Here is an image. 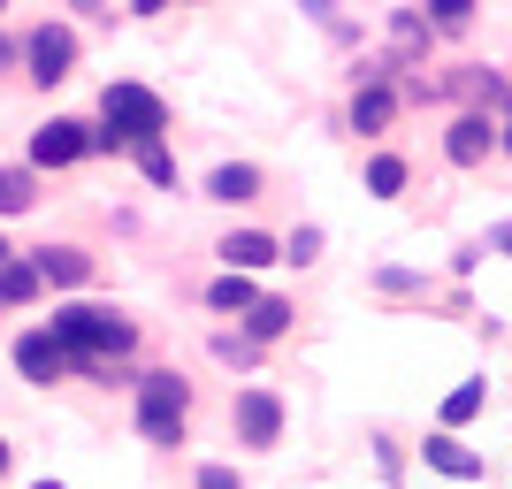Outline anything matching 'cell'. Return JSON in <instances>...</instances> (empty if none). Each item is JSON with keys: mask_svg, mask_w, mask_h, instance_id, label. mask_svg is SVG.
Masks as SVG:
<instances>
[{"mask_svg": "<svg viewBox=\"0 0 512 489\" xmlns=\"http://www.w3.org/2000/svg\"><path fill=\"white\" fill-rule=\"evenodd\" d=\"M482 245H490V253H505V260H512V222H490V237H482Z\"/></svg>", "mask_w": 512, "mask_h": 489, "instance_id": "obj_26", "label": "cell"}, {"mask_svg": "<svg viewBox=\"0 0 512 489\" xmlns=\"http://www.w3.org/2000/svg\"><path fill=\"white\" fill-rule=\"evenodd\" d=\"M398 107H406L398 85H352V130H360V138H390Z\"/></svg>", "mask_w": 512, "mask_h": 489, "instance_id": "obj_9", "label": "cell"}, {"mask_svg": "<svg viewBox=\"0 0 512 489\" xmlns=\"http://www.w3.org/2000/svg\"><path fill=\"white\" fill-rule=\"evenodd\" d=\"M291 321H299V306H291V298H260L253 314H237V329H245L253 344H276V337H291Z\"/></svg>", "mask_w": 512, "mask_h": 489, "instance_id": "obj_14", "label": "cell"}, {"mask_svg": "<svg viewBox=\"0 0 512 489\" xmlns=\"http://www.w3.org/2000/svg\"><path fill=\"white\" fill-rule=\"evenodd\" d=\"M474 8H482V0H421V16H428L436 39H459V31L474 23Z\"/></svg>", "mask_w": 512, "mask_h": 489, "instance_id": "obj_20", "label": "cell"}, {"mask_svg": "<svg viewBox=\"0 0 512 489\" xmlns=\"http://www.w3.org/2000/svg\"><path fill=\"white\" fill-rule=\"evenodd\" d=\"M100 130H115L123 146L169 138V107H161V92H146V85H107L100 92Z\"/></svg>", "mask_w": 512, "mask_h": 489, "instance_id": "obj_3", "label": "cell"}, {"mask_svg": "<svg viewBox=\"0 0 512 489\" xmlns=\"http://www.w3.org/2000/svg\"><path fill=\"white\" fill-rule=\"evenodd\" d=\"M0 260H16V245H8V237H0Z\"/></svg>", "mask_w": 512, "mask_h": 489, "instance_id": "obj_31", "label": "cell"}, {"mask_svg": "<svg viewBox=\"0 0 512 489\" xmlns=\"http://www.w3.org/2000/svg\"><path fill=\"white\" fill-rule=\"evenodd\" d=\"M23 77L39 92H54L62 77H77V31H69V23H39V31L23 39Z\"/></svg>", "mask_w": 512, "mask_h": 489, "instance_id": "obj_4", "label": "cell"}, {"mask_svg": "<svg viewBox=\"0 0 512 489\" xmlns=\"http://www.w3.org/2000/svg\"><path fill=\"white\" fill-rule=\"evenodd\" d=\"M0 474H8V444H0Z\"/></svg>", "mask_w": 512, "mask_h": 489, "instance_id": "obj_32", "label": "cell"}, {"mask_svg": "<svg viewBox=\"0 0 512 489\" xmlns=\"http://www.w3.org/2000/svg\"><path fill=\"white\" fill-rule=\"evenodd\" d=\"M207 306H214V314H253V306H260V283L237 276V268H222V276L207 283Z\"/></svg>", "mask_w": 512, "mask_h": 489, "instance_id": "obj_17", "label": "cell"}, {"mask_svg": "<svg viewBox=\"0 0 512 489\" xmlns=\"http://www.w3.org/2000/svg\"><path fill=\"white\" fill-rule=\"evenodd\" d=\"M176 8H199V0H176Z\"/></svg>", "mask_w": 512, "mask_h": 489, "instance_id": "obj_34", "label": "cell"}, {"mask_svg": "<svg viewBox=\"0 0 512 489\" xmlns=\"http://www.w3.org/2000/svg\"><path fill=\"white\" fill-rule=\"evenodd\" d=\"M46 329H54V344L69 352V367L77 360H130V352H138V321L115 314V306H85V298H77V306H54Z\"/></svg>", "mask_w": 512, "mask_h": 489, "instance_id": "obj_1", "label": "cell"}, {"mask_svg": "<svg viewBox=\"0 0 512 489\" xmlns=\"http://www.w3.org/2000/svg\"><path fill=\"white\" fill-rule=\"evenodd\" d=\"M31 207H39L31 169H0V214H31Z\"/></svg>", "mask_w": 512, "mask_h": 489, "instance_id": "obj_22", "label": "cell"}, {"mask_svg": "<svg viewBox=\"0 0 512 489\" xmlns=\"http://www.w3.org/2000/svg\"><path fill=\"white\" fill-rule=\"evenodd\" d=\"M482 405H490V383L474 375V383H459V390H451L444 405H436V428H444V436H459L467 421H482Z\"/></svg>", "mask_w": 512, "mask_h": 489, "instance_id": "obj_15", "label": "cell"}, {"mask_svg": "<svg viewBox=\"0 0 512 489\" xmlns=\"http://www.w3.org/2000/svg\"><path fill=\"white\" fill-rule=\"evenodd\" d=\"M31 268H39L46 291H77V283H92V253H85V245H39Z\"/></svg>", "mask_w": 512, "mask_h": 489, "instance_id": "obj_10", "label": "cell"}, {"mask_svg": "<svg viewBox=\"0 0 512 489\" xmlns=\"http://www.w3.org/2000/svg\"><path fill=\"white\" fill-rule=\"evenodd\" d=\"M8 62H23V46H16V39H0V69H8Z\"/></svg>", "mask_w": 512, "mask_h": 489, "instance_id": "obj_29", "label": "cell"}, {"mask_svg": "<svg viewBox=\"0 0 512 489\" xmlns=\"http://www.w3.org/2000/svg\"><path fill=\"white\" fill-rule=\"evenodd\" d=\"M184 421H192V383L176 367H138V436L153 451H176Z\"/></svg>", "mask_w": 512, "mask_h": 489, "instance_id": "obj_2", "label": "cell"}, {"mask_svg": "<svg viewBox=\"0 0 512 489\" xmlns=\"http://www.w3.org/2000/svg\"><path fill=\"white\" fill-rule=\"evenodd\" d=\"M283 260H291V268H314V260H321V230H314V222L283 237Z\"/></svg>", "mask_w": 512, "mask_h": 489, "instance_id": "obj_24", "label": "cell"}, {"mask_svg": "<svg viewBox=\"0 0 512 489\" xmlns=\"http://www.w3.org/2000/svg\"><path fill=\"white\" fill-rule=\"evenodd\" d=\"M497 153V115H482V107H459L444 123V161L451 169H482Z\"/></svg>", "mask_w": 512, "mask_h": 489, "instance_id": "obj_6", "label": "cell"}, {"mask_svg": "<svg viewBox=\"0 0 512 489\" xmlns=\"http://www.w3.org/2000/svg\"><path fill=\"white\" fill-rule=\"evenodd\" d=\"M0 314H8V306H0Z\"/></svg>", "mask_w": 512, "mask_h": 489, "instance_id": "obj_36", "label": "cell"}, {"mask_svg": "<svg viewBox=\"0 0 512 489\" xmlns=\"http://www.w3.org/2000/svg\"><path fill=\"white\" fill-rule=\"evenodd\" d=\"M161 8H176V0H130V16H161Z\"/></svg>", "mask_w": 512, "mask_h": 489, "instance_id": "obj_28", "label": "cell"}, {"mask_svg": "<svg viewBox=\"0 0 512 489\" xmlns=\"http://www.w3.org/2000/svg\"><path fill=\"white\" fill-rule=\"evenodd\" d=\"M16 375H23V383H39V390L69 375V352L54 344V329H23V337H16Z\"/></svg>", "mask_w": 512, "mask_h": 489, "instance_id": "obj_8", "label": "cell"}, {"mask_svg": "<svg viewBox=\"0 0 512 489\" xmlns=\"http://www.w3.org/2000/svg\"><path fill=\"white\" fill-rule=\"evenodd\" d=\"M497 153L512 161V115H497Z\"/></svg>", "mask_w": 512, "mask_h": 489, "instance_id": "obj_27", "label": "cell"}, {"mask_svg": "<svg viewBox=\"0 0 512 489\" xmlns=\"http://www.w3.org/2000/svg\"><path fill=\"white\" fill-rule=\"evenodd\" d=\"M214 253H222V268H237V276H260L268 260H283V245H276L268 230H230Z\"/></svg>", "mask_w": 512, "mask_h": 489, "instance_id": "obj_12", "label": "cell"}, {"mask_svg": "<svg viewBox=\"0 0 512 489\" xmlns=\"http://www.w3.org/2000/svg\"><path fill=\"white\" fill-rule=\"evenodd\" d=\"M230 428H237V444H245V451H276L283 444V398H276V390H237Z\"/></svg>", "mask_w": 512, "mask_h": 489, "instance_id": "obj_5", "label": "cell"}, {"mask_svg": "<svg viewBox=\"0 0 512 489\" xmlns=\"http://www.w3.org/2000/svg\"><path fill=\"white\" fill-rule=\"evenodd\" d=\"M207 199H222V207H245V199H260V169H253V161H222V169L207 176Z\"/></svg>", "mask_w": 512, "mask_h": 489, "instance_id": "obj_16", "label": "cell"}, {"mask_svg": "<svg viewBox=\"0 0 512 489\" xmlns=\"http://www.w3.org/2000/svg\"><path fill=\"white\" fill-rule=\"evenodd\" d=\"M130 161H138V176H146V184H161V192L176 184V153H169V138H138V146H130Z\"/></svg>", "mask_w": 512, "mask_h": 489, "instance_id": "obj_19", "label": "cell"}, {"mask_svg": "<svg viewBox=\"0 0 512 489\" xmlns=\"http://www.w3.org/2000/svg\"><path fill=\"white\" fill-rule=\"evenodd\" d=\"M192 489H237V467H222V459H214V467H199Z\"/></svg>", "mask_w": 512, "mask_h": 489, "instance_id": "obj_25", "label": "cell"}, {"mask_svg": "<svg viewBox=\"0 0 512 489\" xmlns=\"http://www.w3.org/2000/svg\"><path fill=\"white\" fill-rule=\"evenodd\" d=\"M406 184H413L406 153H375V161H367V192H375V199H398Z\"/></svg>", "mask_w": 512, "mask_h": 489, "instance_id": "obj_21", "label": "cell"}, {"mask_svg": "<svg viewBox=\"0 0 512 489\" xmlns=\"http://www.w3.org/2000/svg\"><path fill=\"white\" fill-rule=\"evenodd\" d=\"M390 46H398V54H390V69H421V62H428V46H436V31H428V16H413V8H398V16H390Z\"/></svg>", "mask_w": 512, "mask_h": 489, "instance_id": "obj_13", "label": "cell"}, {"mask_svg": "<svg viewBox=\"0 0 512 489\" xmlns=\"http://www.w3.org/2000/svg\"><path fill=\"white\" fill-rule=\"evenodd\" d=\"M46 283H39V268H31V260H0V306H8V314H16V306H31V298H39Z\"/></svg>", "mask_w": 512, "mask_h": 489, "instance_id": "obj_18", "label": "cell"}, {"mask_svg": "<svg viewBox=\"0 0 512 489\" xmlns=\"http://www.w3.org/2000/svg\"><path fill=\"white\" fill-rule=\"evenodd\" d=\"M0 16H8V0H0Z\"/></svg>", "mask_w": 512, "mask_h": 489, "instance_id": "obj_35", "label": "cell"}, {"mask_svg": "<svg viewBox=\"0 0 512 489\" xmlns=\"http://www.w3.org/2000/svg\"><path fill=\"white\" fill-rule=\"evenodd\" d=\"M214 360L222 367H260V344L245 329H214Z\"/></svg>", "mask_w": 512, "mask_h": 489, "instance_id": "obj_23", "label": "cell"}, {"mask_svg": "<svg viewBox=\"0 0 512 489\" xmlns=\"http://www.w3.org/2000/svg\"><path fill=\"white\" fill-rule=\"evenodd\" d=\"M421 467L428 474H451V482H482V451H467V444H451L444 428H436V436H421Z\"/></svg>", "mask_w": 512, "mask_h": 489, "instance_id": "obj_11", "label": "cell"}, {"mask_svg": "<svg viewBox=\"0 0 512 489\" xmlns=\"http://www.w3.org/2000/svg\"><path fill=\"white\" fill-rule=\"evenodd\" d=\"M69 8H77V16H100V8H107V0H69Z\"/></svg>", "mask_w": 512, "mask_h": 489, "instance_id": "obj_30", "label": "cell"}, {"mask_svg": "<svg viewBox=\"0 0 512 489\" xmlns=\"http://www.w3.org/2000/svg\"><path fill=\"white\" fill-rule=\"evenodd\" d=\"M85 153H92V123H77V115H54L31 130V169H77Z\"/></svg>", "mask_w": 512, "mask_h": 489, "instance_id": "obj_7", "label": "cell"}, {"mask_svg": "<svg viewBox=\"0 0 512 489\" xmlns=\"http://www.w3.org/2000/svg\"><path fill=\"white\" fill-rule=\"evenodd\" d=\"M31 489H62V482H31Z\"/></svg>", "mask_w": 512, "mask_h": 489, "instance_id": "obj_33", "label": "cell"}]
</instances>
